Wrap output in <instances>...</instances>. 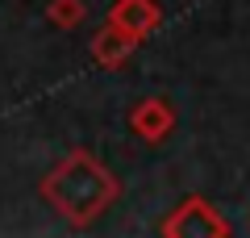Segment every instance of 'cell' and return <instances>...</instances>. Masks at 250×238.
<instances>
[{"mask_svg":"<svg viewBox=\"0 0 250 238\" xmlns=\"http://www.w3.org/2000/svg\"><path fill=\"white\" fill-rule=\"evenodd\" d=\"M171 125H175V109H171V100H163V96L142 100V105H134V113H129V130H134L142 142H163L171 134Z\"/></svg>","mask_w":250,"mask_h":238,"instance_id":"4","label":"cell"},{"mask_svg":"<svg viewBox=\"0 0 250 238\" xmlns=\"http://www.w3.org/2000/svg\"><path fill=\"white\" fill-rule=\"evenodd\" d=\"M159 21H163V13H159L154 0H117L113 9H108V25L121 29V34H129L134 42H142Z\"/></svg>","mask_w":250,"mask_h":238,"instance_id":"3","label":"cell"},{"mask_svg":"<svg viewBox=\"0 0 250 238\" xmlns=\"http://www.w3.org/2000/svg\"><path fill=\"white\" fill-rule=\"evenodd\" d=\"M92 59H96L100 63V67H108V71H113V67H121V63L125 59H129V54H134V38H129V34H121V29H113V25H104V29H100V34L96 38H92Z\"/></svg>","mask_w":250,"mask_h":238,"instance_id":"5","label":"cell"},{"mask_svg":"<svg viewBox=\"0 0 250 238\" xmlns=\"http://www.w3.org/2000/svg\"><path fill=\"white\" fill-rule=\"evenodd\" d=\"M159 230L167 238H229L233 234V226L205 201V196H184V201L175 205V213H171Z\"/></svg>","mask_w":250,"mask_h":238,"instance_id":"2","label":"cell"},{"mask_svg":"<svg viewBox=\"0 0 250 238\" xmlns=\"http://www.w3.org/2000/svg\"><path fill=\"white\" fill-rule=\"evenodd\" d=\"M42 196L54 205L62 221L71 226H92L108 205L121 196L117 176L88 150H71L50 167V176L42 180Z\"/></svg>","mask_w":250,"mask_h":238,"instance_id":"1","label":"cell"},{"mask_svg":"<svg viewBox=\"0 0 250 238\" xmlns=\"http://www.w3.org/2000/svg\"><path fill=\"white\" fill-rule=\"evenodd\" d=\"M83 17H88L83 0H50L46 4V21L54 29H75V25H83Z\"/></svg>","mask_w":250,"mask_h":238,"instance_id":"6","label":"cell"}]
</instances>
